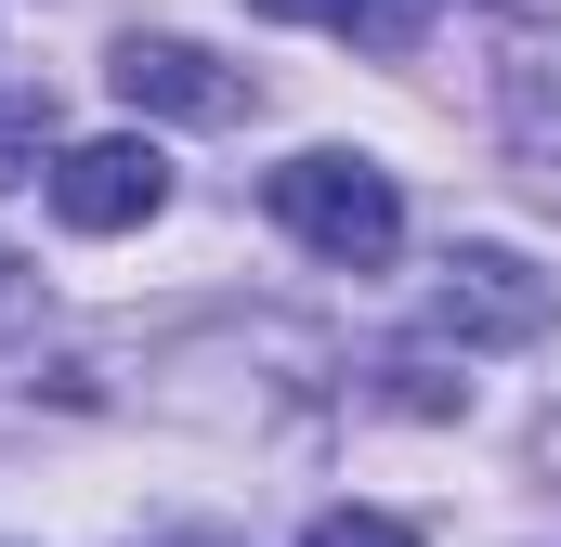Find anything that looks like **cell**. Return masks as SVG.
<instances>
[{
  "label": "cell",
  "mask_w": 561,
  "mask_h": 547,
  "mask_svg": "<svg viewBox=\"0 0 561 547\" xmlns=\"http://www.w3.org/2000/svg\"><path fill=\"white\" fill-rule=\"evenodd\" d=\"M262 209H275L313 261H353V274L405 248V196H392V170H379V156H340V143H313V156L262 170Z\"/></svg>",
  "instance_id": "obj_1"
},
{
  "label": "cell",
  "mask_w": 561,
  "mask_h": 547,
  "mask_svg": "<svg viewBox=\"0 0 561 547\" xmlns=\"http://www.w3.org/2000/svg\"><path fill=\"white\" fill-rule=\"evenodd\" d=\"M549 313H561V287L523 248H457V261L431 274V326L444 339H496L510 352V339H549Z\"/></svg>",
  "instance_id": "obj_2"
},
{
  "label": "cell",
  "mask_w": 561,
  "mask_h": 547,
  "mask_svg": "<svg viewBox=\"0 0 561 547\" xmlns=\"http://www.w3.org/2000/svg\"><path fill=\"white\" fill-rule=\"evenodd\" d=\"M157 209H170V156L144 131H105V143H66L53 156V222L66 235H131Z\"/></svg>",
  "instance_id": "obj_3"
},
{
  "label": "cell",
  "mask_w": 561,
  "mask_h": 547,
  "mask_svg": "<svg viewBox=\"0 0 561 547\" xmlns=\"http://www.w3.org/2000/svg\"><path fill=\"white\" fill-rule=\"evenodd\" d=\"M118 105H144V118H183V131H236L262 92L222 66V53H196V39H118Z\"/></svg>",
  "instance_id": "obj_4"
},
{
  "label": "cell",
  "mask_w": 561,
  "mask_h": 547,
  "mask_svg": "<svg viewBox=\"0 0 561 547\" xmlns=\"http://www.w3.org/2000/svg\"><path fill=\"white\" fill-rule=\"evenodd\" d=\"M53 92H0V183H39V156H53Z\"/></svg>",
  "instance_id": "obj_5"
},
{
  "label": "cell",
  "mask_w": 561,
  "mask_h": 547,
  "mask_svg": "<svg viewBox=\"0 0 561 547\" xmlns=\"http://www.w3.org/2000/svg\"><path fill=\"white\" fill-rule=\"evenodd\" d=\"M300 547H419V535H405L392 509H327V522H313Z\"/></svg>",
  "instance_id": "obj_6"
},
{
  "label": "cell",
  "mask_w": 561,
  "mask_h": 547,
  "mask_svg": "<svg viewBox=\"0 0 561 547\" xmlns=\"http://www.w3.org/2000/svg\"><path fill=\"white\" fill-rule=\"evenodd\" d=\"M249 13H275V26H379V39H392L379 0H249Z\"/></svg>",
  "instance_id": "obj_7"
},
{
  "label": "cell",
  "mask_w": 561,
  "mask_h": 547,
  "mask_svg": "<svg viewBox=\"0 0 561 547\" xmlns=\"http://www.w3.org/2000/svg\"><path fill=\"white\" fill-rule=\"evenodd\" d=\"M26 326H39V274L0 261V339H26Z\"/></svg>",
  "instance_id": "obj_8"
},
{
  "label": "cell",
  "mask_w": 561,
  "mask_h": 547,
  "mask_svg": "<svg viewBox=\"0 0 561 547\" xmlns=\"http://www.w3.org/2000/svg\"><path fill=\"white\" fill-rule=\"evenodd\" d=\"M144 547H236V535H144Z\"/></svg>",
  "instance_id": "obj_9"
}]
</instances>
